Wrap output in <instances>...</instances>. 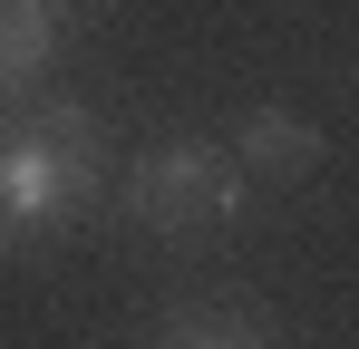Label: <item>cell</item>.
I'll return each instance as SVG.
<instances>
[{
	"label": "cell",
	"instance_id": "obj_4",
	"mask_svg": "<svg viewBox=\"0 0 359 349\" xmlns=\"http://www.w3.org/2000/svg\"><path fill=\"white\" fill-rule=\"evenodd\" d=\"M59 58H68V10H49V0H0V116L29 107Z\"/></svg>",
	"mask_w": 359,
	"mask_h": 349
},
{
	"label": "cell",
	"instance_id": "obj_2",
	"mask_svg": "<svg viewBox=\"0 0 359 349\" xmlns=\"http://www.w3.org/2000/svg\"><path fill=\"white\" fill-rule=\"evenodd\" d=\"M126 214L146 233H165V242H194V233H224L243 214V165L214 146V136H156V146H136L117 174Z\"/></svg>",
	"mask_w": 359,
	"mask_h": 349
},
{
	"label": "cell",
	"instance_id": "obj_5",
	"mask_svg": "<svg viewBox=\"0 0 359 349\" xmlns=\"http://www.w3.org/2000/svg\"><path fill=\"white\" fill-rule=\"evenodd\" d=\"M156 349H272V340L243 320L233 301H184L175 320H165V340H156Z\"/></svg>",
	"mask_w": 359,
	"mask_h": 349
},
{
	"label": "cell",
	"instance_id": "obj_6",
	"mask_svg": "<svg viewBox=\"0 0 359 349\" xmlns=\"http://www.w3.org/2000/svg\"><path fill=\"white\" fill-rule=\"evenodd\" d=\"M49 10H78V0H49Z\"/></svg>",
	"mask_w": 359,
	"mask_h": 349
},
{
	"label": "cell",
	"instance_id": "obj_3",
	"mask_svg": "<svg viewBox=\"0 0 359 349\" xmlns=\"http://www.w3.org/2000/svg\"><path fill=\"white\" fill-rule=\"evenodd\" d=\"M224 156L243 165V184H252V174L301 184V174H320V156H330V146H320V126H311L301 107L262 97V107H243V126H233V146H224Z\"/></svg>",
	"mask_w": 359,
	"mask_h": 349
},
{
	"label": "cell",
	"instance_id": "obj_1",
	"mask_svg": "<svg viewBox=\"0 0 359 349\" xmlns=\"http://www.w3.org/2000/svg\"><path fill=\"white\" fill-rule=\"evenodd\" d=\"M107 126L88 97H29V107L0 116V252L10 242H39L68 233L97 194H107Z\"/></svg>",
	"mask_w": 359,
	"mask_h": 349
}]
</instances>
